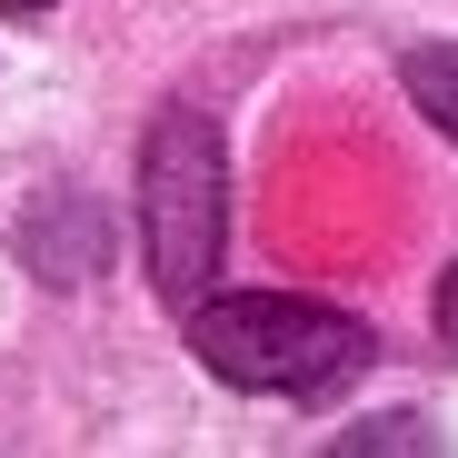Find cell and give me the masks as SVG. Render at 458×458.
<instances>
[{
    "instance_id": "1",
    "label": "cell",
    "mask_w": 458,
    "mask_h": 458,
    "mask_svg": "<svg viewBox=\"0 0 458 458\" xmlns=\"http://www.w3.org/2000/svg\"><path fill=\"white\" fill-rule=\"evenodd\" d=\"M190 359L219 378V389L250 399H339L349 378L378 359L369 319L329 310V299H289V289H229L190 310Z\"/></svg>"
},
{
    "instance_id": "2",
    "label": "cell",
    "mask_w": 458,
    "mask_h": 458,
    "mask_svg": "<svg viewBox=\"0 0 458 458\" xmlns=\"http://www.w3.org/2000/svg\"><path fill=\"white\" fill-rule=\"evenodd\" d=\"M140 250H149V289L190 319L229 259V149H219L209 110L149 120V140H140Z\"/></svg>"
},
{
    "instance_id": "3",
    "label": "cell",
    "mask_w": 458,
    "mask_h": 458,
    "mask_svg": "<svg viewBox=\"0 0 458 458\" xmlns=\"http://www.w3.org/2000/svg\"><path fill=\"white\" fill-rule=\"evenodd\" d=\"M21 259H30L50 289H70V279H90V269L110 259V229H100V209H90L81 190H60V199H40V209H30Z\"/></svg>"
},
{
    "instance_id": "4",
    "label": "cell",
    "mask_w": 458,
    "mask_h": 458,
    "mask_svg": "<svg viewBox=\"0 0 458 458\" xmlns=\"http://www.w3.org/2000/svg\"><path fill=\"white\" fill-rule=\"evenodd\" d=\"M399 90H409V110H428L438 140H458V40H419V50H399Z\"/></svg>"
},
{
    "instance_id": "5",
    "label": "cell",
    "mask_w": 458,
    "mask_h": 458,
    "mask_svg": "<svg viewBox=\"0 0 458 458\" xmlns=\"http://www.w3.org/2000/svg\"><path fill=\"white\" fill-rule=\"evenodd\" d=\"M428 319H438V349H458V259H448V279H438V299H428Z\"/></svg>"
},
{
    "instance_id": "6",
    "label": "cell",
    "mask_w": 458,
    "mask_h": 458,
    "mask_svg": "<svg viewBox=\"0 0 458 458\" xmlns=\"http://www.w3.org/2000/svg\"><path fill=\"white\" fill-rule=\"evenodd\" d=\"M40 11H60V0H0V21H40Z\"/></svg>"
}]
</instances>
